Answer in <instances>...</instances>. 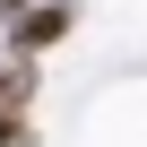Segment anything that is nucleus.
Segmentation results:
<instances>
[{
  "label": "nucleus",
  "mask_w": 147,
  "mask_h": 147,
  "mask_svg": "<svg viewBox=\"0 0 147 147\" xmlns=\"http://www.w3.org/2000/svg\"><path fill=\"white\" fill-rule=\"evenodd\" d=\"M35 104V61H0V121H26Z\"/></svg>",
  "instance_id": "f03ea898"
},
{
  "label": "nucleus",
  "mask_w": 147,
  "mask_h": 147,
  "mask_svg": "<svg viewBox=\"0 0 147 147\" xmlns=\"http://www.w3.org/2000/svg\"><path fill=\"white\" fill-rule=\"evenodd\" d=\"M69 18H78V9H69V0H35V9L9 26V52L18 61H35V52H52L61 35H69Z\"/></svg>",
  "instance_id": "f257e3e1"
}]
</instances>
